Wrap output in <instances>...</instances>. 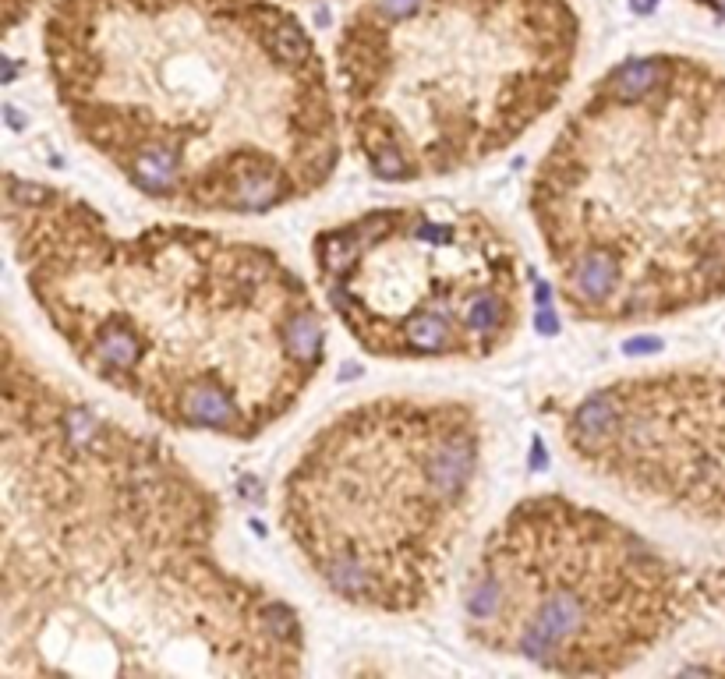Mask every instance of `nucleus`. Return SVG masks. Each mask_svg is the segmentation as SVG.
I'll list each match as a JSON object with an SVG mask.
<instances>
[{"instance_id":"9","label":"nucleus","mask_w":725,"mask_h":679,"mask_svg":"<svg viewBox=\"0 0 725 679\" xmlns=\"http://www.w3.org/2000/svg\"><path fill=\"white\" fill-rule=\"evenodd\" d=\"M584 474L701 531L725 527V365L669 361L605 379L563 414Z\"/></svg>"},{"instance_id":"3","label":"nucleus","mask_w":725,"mask_h":679,"mask_svg":"<svg viewBox=\"0 0 725 679\" xmlns=\"http://www.w3.org/2000/svg\"><path fill=\"white\" fill-rule=\"evenodd\" d=\"M39 54L78 145L174 216L280 213L344 160L333 64L287 0H54Z\"/></svg>"},{"instance_id":"5","label":"nucleus","mask_w":725,"mask_h":679,"mask_svg":"<svg viewBox=\"0 0 725 679\" xmlns=\"http://www.w3.org/2000/svg\"><path fill=\"white\" fill-rule=\"evenodd\" d=\"M580 54L573 0H358L329 57L347 149L382 184L471 174L563 103Z\"/></svg>"},{"instance_id":"4","label":"nucleus","mask_w":725,"mask_h":679,"mask_svg":"<svg viewBox=\"0 0 725 679\" xmlns=\"http://www.w3.org/2000/svg\"><path fill=\"white\" fill-rule=\"evenodd\" d=\"M556 301L602 329L725 298V68L683 50L609 64L527 181Z\"/></svg>"},{"instance_id":"10","label":"nucleus","mask_w":725,"mask_h":679,"mask_svg":"<svg viewBox=\"0 0 725 679\" xmlns=\"http://www.w3.org/2000/svg\"><path fill=\"white\" fill-rule=\"evenodd\" d=\"M54 4V0H0V8H4V36H15L22 25H29L39 11H46Z\"/></svg>"},{"instance_id":"6","label":"nucleus","mask_w":725,"mask_h":679,"mask_svg":"<svg viewBox=\"0 0 725 679\" xmlns=\"http://www.w3.org/2000/svg\"><path fill=\"white\" fill-rule=\"evenodd\" d=\"M485 481L489 425L471 400L375 393L301 443L276 485V527L333 602L411 619L443 602Z\"/></svg>"},{"instance_id":"2","label":"nucleus","mask_w":725,"mask_h":679,"mask_svg":"<svg viewBox=\"0 0 725 679\" xmlns=\"http://www.w3.org/2000/svg\"><path fill=\"white\" fill-rule=\"evenodd\" d=\"M4 237L71 361L170 432L255 443L326 368L319 290L266 241L184 220L121 230L18 170L4 174Z\"/></svg>"},{"instance_id":"12","label":"nucleus","mask_w":725,"mask_h":679,"mask_svg":"<svg viewBox=\"0 0 725 679\" xmlns=\"http://www.w3.org/2000/svg\"><path fill=\"white\" fill-rule=\"evenodd\" d=\"M287 4H322V0H287Z\"/></svg>"},{"instance_id":"7","label":"nucleus","mask_w":725,"mask_h":679,"mask_svg":"<svg viewBox=\"0 0 725 679\" xmlns=\"http://www.w3.org/2000/svg\"><path fill=\"white\" fill-rule=\"evenodd\" d=\"M708 616H725V552L683 556L566 492L517 499L460 580L467 644L556 676L630 672Z\"/></svg>"},{"instance_id":"11","label":"nucleus","mask_w":725,"mask_h":679,"mask_svg":"<svg viewBox=\"0 0 725 679\" xmlns=\"http://www.w3.org/2000/svg\"><path fill=\"white\" fill-rule=\"evenodd\" d=\"M690 4H694V8H701V11H711V15L725 22V0H690Z\"/></svg>"},{"instance_id":"1","label":"nucleus","mask_w":725,"mask_h":679,"mask_svg":"<svg viewBox=\"0 0 725 679\" xmlns=\"http://www.w3.org/2000/svg\"><path fill=\"white\" fill-rule=\"evenodd\" d=\"M305 619L223 552V499L4 326L0 676H301Z\"/></svg>"},{"instance_id":"8","label":"nucleus","mask_w":725,"mask_h":679,"mask_svg":"<svg viewBox=\"0 0 725 679\" xmlns=\"http://www.w3.org/2000/svg\"><path fill=\"white\" fill-rule=\"evenodd\" d=\"M308 252L326 312L375 361L478 365L524 329V255L481 206L443 195L372 206L326 223Z\"/></svg>"}]
</instances>
